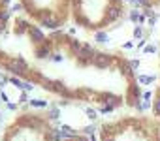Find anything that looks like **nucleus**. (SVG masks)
Returning <instances> with one entry per match:
<instances>
[{
	"instance_id": "5",
	"label": "nucleus",
	"mask_w": 160,
	"mask_h": 141,
	"mask_svg": "<svg viewBox=\"0 0 160 141\" xmlns=\"http://www.w3.org/2000/svg\"><path fill=\"white\" fill-rule=\"evenodd\" d=\"M23 15L45 30H60L72 19V0H19Z\"/></svg>"
},
{
	"instance_id": "2",
	"label": "nucleus",
	"mask_w": 160,
	"mask_h": 141,
	"mask_svg": "<svg viewBox=\"0 0 160 141\" xmlns=\"http://www.w3.org/2000/svg\"><path fill=\"white\" fill-rule=\"evenodd\" d=\"M124 0H72V21L85 32H102L122 21Z\"/></svg>"
},
{
	"instance_id": "8",
	"label": "nucleus",
	"mask_w": 160,
	"mask_h": 141,
	"mask_svg": "<svg viewBox=\"0 0 160 141\" xmlns=\"http://www.w3.org/2000/svg\"><path fill=\"white\" fill-rule=\"evenodd\" d=\"M60 141H91L87 135H81V134H73V135H66L62 137Z\"/></svg>"
},
{
	"instance_id": "9",
	"label": "nucleus",
	"mask_w": 160,
	"mask_h": 141,
	"mask_svg": "<svg viewBox=\"0 0 160 141\" xmlns=\"http://www.w3.org/2000/svg\"><path fill=\"white\" fill-rule=\"evenodd\" d=\"M145 2H147L149 6H158V4H160V0H145Z\"/></svg>"
},
{
	"instance_id": "3",
	"label": "nucleus",
	"mask_w": 160,
	"mask_h": 141,
	"mask_svg": "<svg viewBox=\"0 0 160 141\" xmlns=\"http://www.w3.org/2000/svg\"><path fill=\"white\" fill-rule=\"evenodd\" d=\"M98 141H160V120L152 115H122L100 126Z\"/></svg>"
},
{
	"instance_id": "6",
	"label": "nucleus",
	"mask_w": 160,
	"mask_h": 141,
	"mask_svg": "<svg viewBox=\"0 0 160 141\" xmlns=\"http://www.w3.org/2000/svg\"><path fill=\"white\" fill-rule=\"evenodd\" d=\"M151 115L160 120V58H158V79H156V87L152 92V102H151Z\"/></svg>"
},
{
	"instance_id": "4",
	"label": "nucleus",
	"mask_w": 160,
	"mask_h": 141,
	"mask_svg": "<svg viewBox=\"0 0 160 141\" xmlns=\"http://www.w3.org/2000/svg\"><path fill=\"white\" fill-rule=\"evenodd\" d=\"M0 141H57V130L45 111L27 109L6 124Z\"/></svg>"
},
{
	"instance_id": "1",
	"label": "nucleus",
	"mask_w": 160,
	"mask_h": 141,
	"mask_svg": "<svg viewBox=\"0 0 160 141\" xmlns=\"http://www.w3.org/2000/svg\"><path fill=\"white\" fill-rule=\"evenodd\" d=\"M0 70L53 96L98 109H132L141 100L130 58L62 30L43 32L25 15L0 19Z\"/></svg>"
},
{
	"instance_id": "7",
	"label": "nucleus",
	"mask_w": 160,
	"mask_h": 141,
	"mask_svg": "<svg viewBox=\"0 0 160 141\" xmlns=\"http://www.w3.org/2000/svg\"><path fill=\"white\" fill-rule=\"evenodd\" d=\"M10 2L12 0H0V19L10 13Z\"/></svg>"
}]
</instances>
